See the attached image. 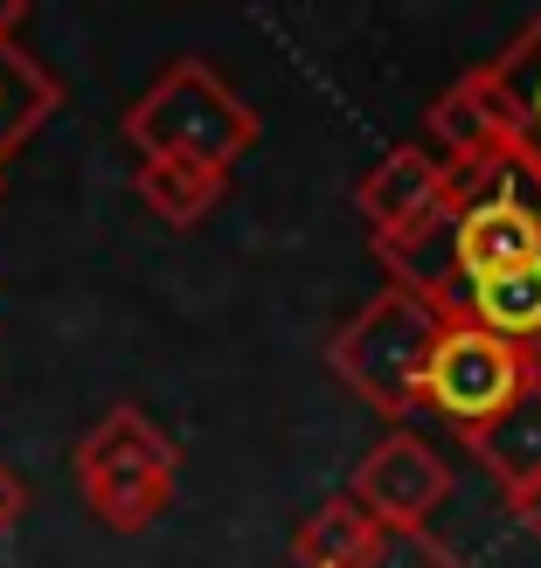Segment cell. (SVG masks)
I'll use <instances>...</instances> for the list:
<instances>
[{"mask_svg": "<svg viewBox=\"0 0 541 568\" xmlns=\"http://www.w3.org/2000/svg\"><path fill=\"white\" fill-rule=\"evenodd\" d=\"M375 541V520L361 514L348 493H333L327 506H312V514L292 527V561L299 568H354Z\"/></svg>", "mask_w": 541, "mask_h": 568, "instance_id": "cell-12", "label": "cell"}, {"mask_svg": "<svg viewBox=\"0 0 541 568\" xmlns=\"http://www.w3.org/2000/svg\"><path fill=\"white\" fill-rule=\"evenodd\" d=\"M126 146L139 160H209V166H237L250 146H258L264 119L250 111V98L237 91L222 70H209L202 55H181V63H167L147 91L132 98V111L119 119Z\"/></svg>", "mask_w": 541, "mask_h": 568, "instance_id": "cell-2", "label": "cell"}, {"mask_svg": "<svg viewBox=\"0 0 541 568\" xmlns=\"http://www.w3.org/2000/svg\"><path fill=\"white\" fill-rule=\"evenodd\" d=\"M465 450L487 465V478H493L500 499H507V514H514V506H528V499L541 493V382H534L500 423H487L479 437H465Z\"/></svg>", "mask_w": 541, "mask_h": 568, "instance_id": "cell-9", "label": "cell"}, {"mask_svg": "<svg viewBox=\"0 0 541 568\" xmlns=\"http://www.w3.org/2000/svg\"><path fill=\"white\" fill-rule=\"evenodd\" d=\"M541 382V361L507 347L500 333H487L465 305L444 312V333L431 347V367H423V388H417V409L438 416L444 430L479 437L487 423H500L521 395Z\"/></svg>", "mask_w": 541, "mask_h": 568, "instance_id": "cell-4", "label": "cell"}, {"mask_svg": "<svg viewBox=\"0 0 541 568\" xmlns=\"http://www.w3.org/2000/svg\"><path fill=\"white\" fill-rule=\"evenodd\" d=\"M451 187H459V174H451V160L431 153V146H389L368 174L354 181V209L368 222V250H395L410 243L423 222H438L451 209Z\"/></svg>", "mask_w": 541, "mask_h": 568, "instance_id": "cell-7", "label": "cell"}, {"mask_svg": "<svg viewBox=\"0 0 541 568\" xmlns=\"http://www.w3.org/2000/svg\"><path fill=\"white\" fill-rule=\"evenodd\" d=\"M70 465H77V493L91 506V520L111 534H147L174 506V486H181V444L139 403L104 409L83 430Z\"/></svg>", "mask_w": 541, "mask_h": 568, "instance_id": "cell-3", "label": "cell"}, {"mask_svg": "<svg viewBox=\"0 0 541 568\" xmlns=\"http://www.w3.org/2000/svg\"><path fill=\"white\" fill-rule=\"evenodd\" d=\"M56 111H63V77L21 42V28H0V174Z\"/></svg>", "mask_w": 541, "mask_h": 568, "instance_id": "cell-8", "label": "cell"}, {"mask_svg": "<svg viewBox=\"0 0 541 568\" xmlns=\"http://www.w3.org/2000/svg\"><path fill=\"white\" fill-rule=\"evenodd\" d=\"M514 520H521V527H528V534H534V541H541V493H534V499H528V506H514Z\"/></svg>", "mask_w": 541, "mask_h": 568, "instance_id": "cell-16", "label": "cell"}, {"mask_svg": "<svg viewBox=\"0 0 541 568\" xmlns=\"http://www.w3.org/2000/svg\"><path fill=\"white\" fill-rule=\"evenodd\" d=\"M354 568H465V555L444 548L431 527H375V541Z\"/></svg>", "mask_w": 541, "mask_h": 568, "instance_id": "cell-14", "label": "cell"}, {"mask_svg": "<svg viewBox=\"0 0 541 568\" xmlns=\"http://www.w3.org/2000/svg\"><path fill=\"white\" fill-rule=\"evenodd\" d=\"M21 514H28V486H21V478H14L8 465H0V534H8Z\"/></svg>", "mask_w": 541, "mask_h": 568, "instance_id": "cell-15", "label": "cell"}, {"mask_svg": "<svg viewBox=\"0 0 541 568\" xmlns=\"http://www.w3.org/2000/svg\"><path fill=\"white\" fill-rule=\"evenodd\" d=\"M493 77L514 91V104H521V119H528V139L541 146V14L521 28L514 42H507L500 55H493Z\"/></svg>", "mask_w": 541, "mask_h": 568, "instance_id": "cell-13", "label": "cell"}, {"mask_svg": "<svg viewBox=\"0 0 541 568\" xmlns=\"http://www.w3.org/2000/svg\"><path fill=\"white\" fill-rule=\"evenodd\" d=\"M444 312L451 305L410 292V284H382L348 326L327 333V375L395 430L417 409V388H423V367H431V347L444 333Z\"/></svg>", "mask_w": 541, "mask_h": 568, "instance_id": "cell-1", "label": "cell"}, {"mask_svg": "<svg viewBox=\"0 0 541 568\" xmlns=\"http://www.w3.org/2000/svg\"><path fill=\"white\" fill-rule=\"evenodd\" d=\"M132 194L167 222V230H202V222L222 209V194H230V166L160 153V160L132 166Z\"/></svg>", "mask_w": 541, "mask_h": 568, "instance_id": "cell-10", "label": "cell"}, {"mask_svg": "<svg viewBox=\"0 0 541 568\" xmlns=\"http://www.w3.org/2000/svg\"><path fill=\"white\" fill-rule=\"evenodd\" d=\"M28 21V8H21V0H8V8H0V28H21Z\"/></svg>", "mask_w": 541, "mask_h": 568, "instance_id": "cell-17", "label": "cell"}, {"mask_svg": "<svg viewBox=\"0 0 541 568\" xmlns=\"http://www.w3.org/2000/svg\"><path fill=\"white\" fill-rule=\"evenodd\" d=\"M423 132H431V153H444L459 174H493V166H521L528 153H541L528 139L514 91L493 77V63L451 77L444 91L423 104Z\"/></svg>", "mask_w": 541, "mask_h": 568, "instance_id": "cell-5", "label": "cell"}, {"mask_svg": "<svg viewBox=\"0 0 541 568\" xmlns=\"http://www.w3.org/2000/svg\"><path fill=\"white\" fill-rule=\"evenodd\" d=\"M451 486H459V478H451L444 450L423 430H410V423H395V430H382L361 450V465L348 478V499L375 527H431L438 506L451 499Z\"/></svg>", "mask_w": 541, "mask_h": 568, "instance_id": "cell-6", "label": "cell"}, {"mask_svg": "<svg viewBox=\"0 0 541 568\" xmlns=\"http://www.w3.org/2000/svg\"><path fill=\"white\" fill-rule=\"evenodd\" d=\"M459 305H465L487 333H500L507 347H521V354L541 361V257L500 271V277H487V284H472Z\"/></svg>", "mask_w": 541, "mask_h": 568, "instance_id": "cell-11", "label": "cell"}]
</instances>
